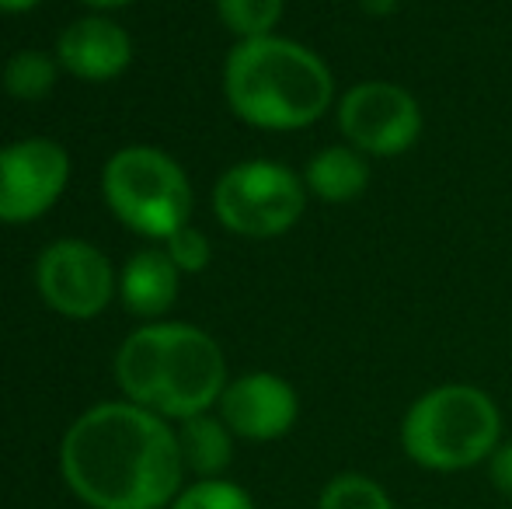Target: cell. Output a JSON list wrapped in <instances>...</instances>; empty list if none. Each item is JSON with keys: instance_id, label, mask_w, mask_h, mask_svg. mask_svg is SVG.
<instances>
[{"instance_id": "1", "label": "cell", "mask_w": 512, "mask_h": 509, "mask_svg": "<svg viewBox=\"0 0 512 509\" xmlns=\"http://www.w3.org/2000/svg\"><path fill=\"white\" fill-rule=\"evenodd\" d=\"M60 471L91 509H164L185 489L178 429L133 401L88 408L63 436Z\"/></svg>"}, {"instance_id": "2", "label": "cell", "mask_w": 512, "mask_h": 509, "mask_svg": "<svg viewBox=\"0 0 512 509\" xmlns=\"http://www.w3.org/2000/svg\"><path fill=\"white\" fill-rule=\"evenodd\" d=\"M115 381L126 401L178 422L209 412L230 384L220 342L185 321H154L129 335L115 356Z\"/></svg>"}, {"instance_id": "3", "label": "cell", "mask_w": 512, "mask_h": 509, "mask_svg": "<svg viewBox=\"0 0 512 509\" xmlns=\"http://www.w3.org/2000/svg\"><path fill=\"white\" fill-rule=\"evenodd\" d=\"M223 98L241 123L290 133L324 119L335 105V77L304 42L262 35L237 42L227 53Z\"/></svg>"}, {"instance_id": "4", "label": "cell", "mask_w": 512, "mask_h": 509, "mask_svg": "<svg viewBox=\"0 0 512 509\" xmlns=\"http://www.w3.org/2000/svg\"><path fill=\"white\" fill-rule=\"evenodd\" d=\"M502 443V412L474 384H439L418 394L401 419V450L411 464L457 475L488 464Z\"/></svg>"}, {"instance_id": "5", "label": "cell", "mask_w": 512, "mask_h": 509, "mask_svg": "<svg viewBox=\"0 0 512 509\" xmlns=\"http://www.w3.org/2000/svg\"><path fill=\"white\" fill-rule=\"evenodd\" d=\"M102 196L122 227L150 241H168L192 217V182L157 147H122L102 171Z\"/></svg>"}, {"instance_id": "6", "label": "cell", "mask_w": 512, "mask_h": 509, "mask_svg": "<svg viewBox=\"0 0 512 509\" xmlns=\"http://www.w3.org/2000/svg\"><path fill=\"white\" fill-rule=\"evenodd\" d=\"M307 199L304 175L269 157H255L223 171L213 189V213L230 234L265 241L293 231Z\"/></svg>"}, {"instance_id": "7", "label": "cell", "mask_w": 512, "mask_h": 509, "mask_svg": "<svg viewBox=\"0 0 512 509\" xmlns=\"http://www.w3.org/2000/svg\"><path fill=\"white\" fill-rule=\"evenodd\" d=\"M335 119L345 143L366 157H401L422 136V105L394 81H359L338 98Z\"/></svg>"}, {"instance_id": "8", "label": "cell", "mask_w": 512, "mask_h": 509, "mask_svg": "<svg viewBox=\"0 0 512 509\" xmlns=\"http://www.w3.org/2000/svg\"><path fill=\"white\" fill-rule=\"evenodd\" d=\"M35 286H39V297L46 300L49 311L74 321H88L108 307L119 276H115L105 252H98L91 241L60 238L49 248H42L39 262H35Z\"/></svg>"}, {"instance_id": "9", "label": "cell", "mask_w": 512, "mask_h": 509, "mask_svg": "<svg viewBox=\"0 0 512 509\" xmlns=\"http://www.w3.org/2000/svg\"><path fill=\"white\" fill-rule=\"evenodd\" d=\"M70 182V154L56 140H28L0 147V224H32L60 203Z\"/></svg>"}, {"instance_id": "10", "label": "cell", "mask_w": 512, "mask_h": 509, "mask_svg": "<svg viewBox=\"0 0 512 509\" xmlns=\"http://www.w3.org/2000/svg\"><path fill=\"white\" fill-rule=\"evenodd\" d=\"M216 408H220V419L227 422L230 433L251 443L283 440L300 419L297 387L286 377L269 374V370L234 377L223 387Z\"/></svg>"}, {"instance_id": "11", "label": "cell", "mask_w": 512, "mask_h": 509, "mask_svg": "<svg viewBox=\"0 0 512 509\" xmlns=\"http://www.w3.org/2000/svg\"><path fill=\"white\" fill-rule=\"evenodd\" d=\"M56 63L77 81H115L133 63V39L119 21L105 18V14H91V18L63 28L60 42H56Z\"/></svg>"}, {"instance_id": "12", "label": "cell", "mask_w": 512, "mask_h": 509, "mask_svg": "<svg viewBox=\"0 0 512 509\" xmlns=\"http://www.w3.org/2000/svg\"><path fill=\"white\" fill-rule=\"evenodd\" d=\"M182 272L171 262L164 248H143L122 265L119 297L136 318H161L175 307Z\"/></svg>"}, {"instance_id": "13", "label": "cell", "mask_w": 512, "mask_h": 509, "mask_svg": "<svg viewBox=\"0 0 512 509\" xmlns=\"http://www.w3.org/2000/svg\"><path fill=\"white\" fill-rule=\"evenodd\" d=\"M370 157L356 150L352 143H331L321 147L304 168V185L314 199L331 206L356 203L370 189Z\"/></svg>"}, {"instance_id": "14", "label": "cell", "mask_w": 512, "mask_h": 509, "mask_svg": "<svg viewBox=\"0 0 512 509\" xmlns=\"http://www.w3.org/2000/svg\"><path fill=\"white\" fill-rule=\"evenodd\" d=\"M178 447H182L185 471L199 478H223L234 461V433L220 415H192L178 422Z\"/></svg>"}, {"instance_id": "15", "label": "cell", "mask_w": 512, "mask_h": 509, "mask_svg": "<svg viewBox=\"0 0 512 509\" xmlns=\"http://www.w3.org/2000/svg\"><path fill=\"white\" fill-rule=\"evenodd\" d=\"M56 70H60V63L42 49H21L7 60L4 88L18 102H39L56 88Z\"/></svg>"}, {"instance_id": "16", "label": "cell", "mask_w": 512, "mask_h": 509, "mask_svg": "<svg viewBox=\"0 0 512 509\" xmlns=\"http://www.w3.org/2000/svg\"><path fill=\"white\" fill-rule=\"evenodd\" d=\"M283 11L286 0H216V14H220L223 28L237 35V42L276 35Z\"/></svg>"}, {"instance_id": "17", "label": "cell", "mask_w": 512, "mask_h": 509, "mask_svg": "<svg viewBox=\"0 0 512 509\" xmlns=\"http://www.w3.org/2000/svg\"><path fill=\"white\" fill-rule=\"evenodd\" d=\"M317 509H394V499L377 478L342 471L321 489Z\"/></svg>"}, {"instance_id": "18", "label": "cell", "mask_w": 512, "mask_h": 509, "mask_svg": "<svg viewBox=\"0 0 512 509\" xmlns=\"http://www.w3.org/2000/svg\"><path fill=\"white\" fill-rule=\"evenodd\" d=\"M171 509H255V499L230 478H196L178 492Z\"/></svg>"}, {"instance_id": "19", "label": "cell", "mask_w": 512, "mask_h": 509, "mask_svg": "<svg viewBox=\"0 0 512 509\" xmlns=\"http://www.w3.org/2000/svg\"><path fill=\"white\" fill-rule=\"evenodd\" d=\"M164 252H168L171 262L178 265L182 276H196L203 272L209 262H213V248H209V238L199 227L185 224L182 231H175L168 241H164Z\"/></svg>"}, {"instance_id": "20", "label": "cell", "mask_w": 512, "mask_h": 509, "mask_svg": "<svg viewBox=\"0 0 512 509\" xmlns=\"http://www.w3.org/2000/svg\"><path fill=\"white\" fill-rule=\"evenodd\" d=\"M488 478H492L499 496L512 499V440H502L495 454L488 457Z\"/></svg>"}, {"instance_id": "21", "label": "cell", "mask_w": 512, "mask_h": 509, "mask_svg": "<svg viewBox=\"0 0 512 509\" xmlns=\"http://www.w3.org/2000/svg\"><path fill=\"white\" fill-rule=\"evenodd\" d=\"M401 0H359V7H363V14H370V18H387V14L398 11Z\"/></svg>"}, {"instance_id": "22", "label": "cell", "mask_w": 512, "mask_h": 509, "mask_svg": "<svg viewBox=\"0 0 512 509\" xmlns=\"http://www.w3.org/2000/svg\"><path fill=\"white\" fill-rule=\"evenodd\" d=\"M42 0H0V14H25L32 7H39Z\"/></svg>"}, {"instance_id": "23", "label": "cell", "mask_w": 512, "mask_h": 509, "mask_svg": "<svg viewBox=\"0 0 512 509\" xmlns=\"http://www.w3.org/2000/svg\"><path fill=\"white\" fill-rule=\"evenodd\" d=\"M81 4L98 7V11H115V7H126V4H133V0H81Z\"/></svg>"}]
</instances>
